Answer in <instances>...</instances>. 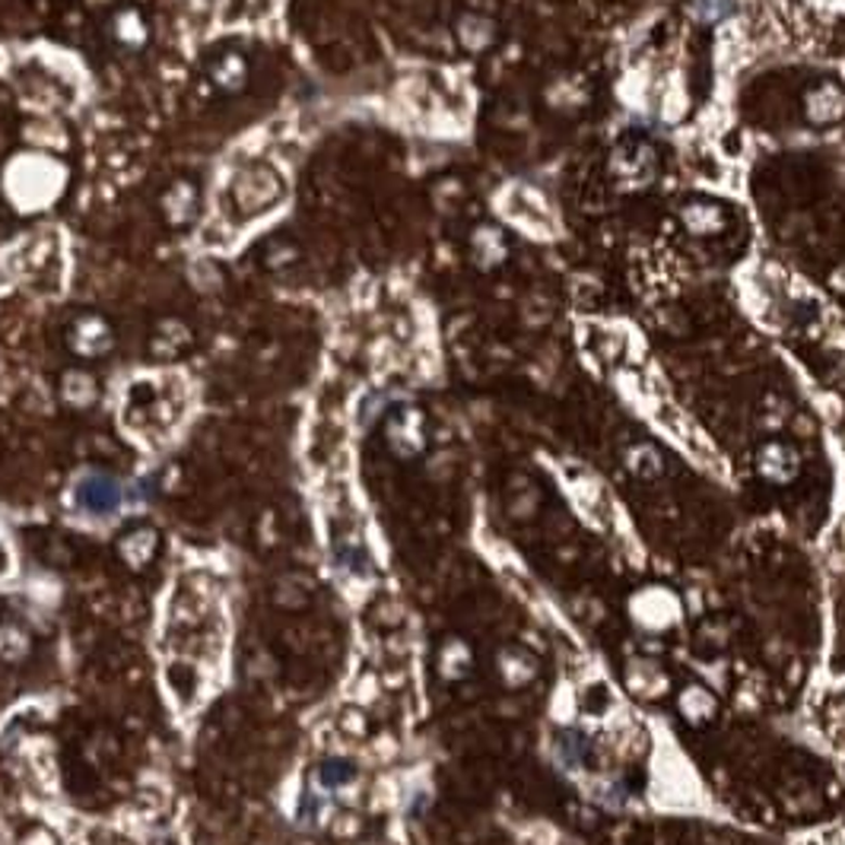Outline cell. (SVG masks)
<instances>
[{"instance_id": "obj_7", "label": "cell", "mask_w": 845, "mask_h": 845, "mask_svg": "<svg viewBox=\"0 0 845 845\" xmlns=\"http://www.w3.org/2000/svg\"><path fill=\"white\" fill-rule=\"evenodd\" d=\"M303 258V248L299 242H293L286 232H277V235H267L265 242L258 245V265L270 270V273H283L290 267L299 265Z\"/></svg>"}, {"instance_id": "obj_4", "label": "cell", "mask_w": 845, "mask_h": 845, "mask_svg": "<svg viewBox=\"0 0 845 845\" xmlns=\"http://www.w3.org/2000/svg\"><path fill=\"white\" fill-rule=\"evenodd\" d=\"M108 39L121 51H143L150 44V20L140 7H121L108 20Z\"/></svg>"}, {"instance_id": "obj_3", "label": "cell", "mask_w": 845, "mask_h": 845, "mask_svg": "<svg viewBox=\"0 0 845 845\" xmlns=\"http://www.w3.org/2000/svg\"><path fill=\"white\" fill-rule=\"evenodd\" d=\"M204 74L222 95H242L252 87V57L242 44H217L204 61Z\"/></svg>"}, {"instance_id": "obj_9", "label": "cell", "mask_w": 845, "mask_h": 845, "mask_svg": "<svg viewBox=\"0 0 845 845\" xmlns=\"http://www.w3.org/2000/svg\"><path fill=\"white\" fill-rule=\"evenodd\" d=\"M61 398L67 400L71 407H89L92 400L99 398V385L87 369H71L61 379Z\"/></svg>"}, {"instance_id": "obj_11", "label": "cell", "mask_w": 845, "mask_h": 845, "mask_svg": "<svg viewBox=\"0 0 845 845\" xmlns=\"http://www.w3.org/2000/svg\"><path fill=\"white\" fill-rule=\"evenodd\" d=\"M121 553L131 560L133 566H140L150 553H153V534H146V532H140V534H133V537H128L125 543H121Z\"/></svg>"}, {"instance_id": "obj_5", "label": "cell", "mask_w": 845, "mask_h": 845, "mask_svg": "<svg viewBox=\"0 0 845 845\" xmlns=\"http://www.w3.org/2000/svg\"><path fill=\"white\" fill-rule=\"evenodd\" d=\"M197 197L201 188L191 178H178L169 184V191L163 194V217L169 226H188L197 214Z\"/></svg>"}, {"instance_id": "obj_10", "label": "cell", "mask_w": 845, "mask_h": 845, "mask_svg": "<svg viewBox=\"0 0 845 845\" xmlns=\"http://www.w3.org/2000/svg\"><path fill=\"white\" fill-rule=\"evenodd\" d=\"M556 751H560V759H563L569 769H576V766H581V763L588 759V738H585L578 728H569V731H563Z\"/></svg>"}, {"instance_id": "obj_6", "label": "cell", "mask_w": 845, "mask_h": 845, "mask_svg": "<svg viewBox=\"0 0 845 845\" xmlns=\"http://www.w3.org/2000/svg\"><path fill=\"white\" fill-rule=\"evenodd\" d=\"M77 502L87 509V512H95V515H108L115 512V505L121 502V487L105 477V474H92L87 477L80 487H77Z\"/></svg>"}, {"instance_id": "obj_2", "label": "cell", "mask_w": 845, "mask_h": 845, "mask_svg": "<svg viewBox=\"0 0 845 845\" xmlns=\"http://www.w3.org/2000/svg\"><path fill=\"white\" fill-rule=\"evenodd\" d=\"M67 350L80 359H102L115 350V328L112 321L95 309L77 311L71 321H67Z\"/></svg>"}, {"instance_id": "obj_1", "label": "cell", "mask_w": 845, "mask_h": 845, "mask_svg": "<svg viewBox=\"0 0 845 845\" xmlns=\"http://www.w3.org/2000/svg\"><path fill=\"white\" fill-rule=\"evenodd\" d=\"M286 197V181L270 163H248L229 181V207L239 220H258Z\"/></svg>"}, {"instance_id": "obj_8", "label": "cell", "mask_w": 845, "mask_h": 845, "mask_svg": "<svg viewBox=\"0 0 845 845\" xmlns=\"http://www.w3.org/2000/svg\"><path fill=\"white\" fill-rule=\"evenodd\" d=\"M150 347H153V354L163 356V359H166V356H178L181 350L191 347V328H188L184 321L169 318V321H163V324L153 331Z\"/></svg>"}]
</instances>
